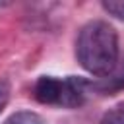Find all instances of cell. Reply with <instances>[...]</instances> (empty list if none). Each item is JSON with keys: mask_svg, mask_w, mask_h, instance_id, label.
<instances>
[{"mask_svg": "<svg viewBox=\"0 0 124 124\" xmlns=\"http://www.w3.org/2000/svg\"><path fill=\"white\" fill-rule=\"evenodd\" d=\"M4 124H45V120H43L37 112L19 110V112H14L12 116H8V118L4 120Z\"/></svg>", "mask_w": 124, "mask_h": 124, "instance_id": "obj_4", "label": "cell"}, {"mask_svg": "<svg viewBox=\"0 0 124 124\" xmlns=\"http://www.w3.org/2000/svg\"><path fill=\"white\" fill-rule=\"evenodd\" d=\"M101 124H124V105H118V107L110 108L103 116Z\"/></svg>", "mask_w": 124, "mask_h": 124, "instance_id": "obj_5", "label": "cell"}, {"mask_svg": "<svg viewBox=\"0 0 124 124\" xmlns=\"http://www.w3.org/2000/svg\"><path fill=\"white\" fill-rule=\"evenodd\" d=\"M89 91H91L89 79L79 76H68V78L41 76L33 85V97L39 103L62 108L81 107Z\"/></svg>", "mask_w": 124, "mask_h": 124, "instance_id": "obj_2", "label": "cell"}, {"mask_svg": "<svg viewBox=\"0 0 124 124\" xmlns=\"http://www.w3.org/2000/svg\"><path fill=\"white\" fill-rule=\"evenodd\" d=\"M8 99H10V85L8 81H0V112L8 105Z\"/></svg>", "mask_w": 124, "mask_h": 124, "instance_id": "obj_7", "label": "cell"}, {"mask_svg": "<svg viewBox=\"0 0 124 124\" xmlns=\"http://www.w3.org/2000/svg\"><path fill=\"white\" fill-rule=\"evenodd\" d=\"M103 8L112 14L118 19H124V0H114V2H103Z\"/></svg>", "mask_w": 124, "mask_h": 124, "instance_id": "obj_6", "label": "cell"}, {"mask_svg": "<svg viewBox=\"0 0 124 124\" xmlns=\"http://www.w3.org/2000/svg\"><path fill=\"white\" fill-rule=\"evenodd\" d=\"M76 58L89 74L105 78L118 66V35L107 21L85 23L76 39Z\"/></svg>", "mask_w": 124, "mask_h": 124, "instance_id": "obj_1", "label": "cell"}, {"mask_svg": "<svg viewBox=\"0 0 124 124\" xmlns=\"http://www.w3.org/2000/svg\"><path fill=\"white\" fill-rule=\"evenodd\" d=\"M89 87L99 93H110V91L122 89L124 87V64H118L108 76H105L97 81H89Z\"/></svg>", "mask_w": 124, "mask_h": 124, "instance_id": "obj_3", "label": "cell"}]
</instances>
